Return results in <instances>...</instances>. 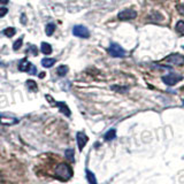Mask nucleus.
<instances>
[{
    "label": "nucleus",
    "instance_id": "nucleus-1",
    "mask_svg": "<svg viewBox=\"0 0 184 184\" xmlns=\"http://www.w3.org/2000/svg\"><path fill=\"white\" fill-rule=\"evenodd\" d=\"M55 176L61 181H68L72 176V169L68 163H60L55 168Z\"/></svg>",
    "mask_w": 184,
    "mask_h": 184
},
{
    "label": "nucleus",
    "instance_id": "nucleus-2",
    "mask_svg": "<svg viewBox=\"0 0 184 184\" xmlns=\"http://www.w3.org/2000/svg\"><path fill=\"white\" fill-rule=\"evenodd\" d=\"M163 62L171 64V66H182L184 64V56L178 53H174V54H170L167 58H165Z\"/></svg>",
    "mask_w": 184,
    "mask_h": 184
},
{
    "label": "nucleus",
    "instance_id": "nucleus-3",
    "mask_svg": "<svg viewBox=\"0 0 184 184\" xmlns=\"http://www.w3.org/2000/svg\"><path fill=\"white\" fill-rule=\"evenodd\" d=\"M107 52L113 58H123V56L126 55V51L121 47L119 44H116V43H112L109 45L108 50H107Z\"/></svg>",
    "mask_w": 184,
    "mask_h": 184
},
{
    "label": "nucleus",
    "instance_id": "nucleus-4",
    "mask_svg": "<svg viewBox=\"0 0 184 184\" xmlns=\"http://www.w3.org/2000/svg\"><path fill=\"white\" fill-rule=\"evenodd\" d=\"M162 81H163L165 84H167L169 86H173V85H175L176 83H178L180 81H182V76L178 75V74H175V72H170L168 75L163 76V77H162Z\"/></svg>",
    "mask_w": 184,
    "mask_h": 184
},
{
    "label": "nucleus",
    "instance_id": "nucleus-5",
    "mask_svg": "<svg viewBox=\"0 0 184 184\" xmlns=\"http://www.w3.org/2000/svg\"><path fill=\"white\" fill-rule=\"evenodd\" d=\"M72 33L76 37H81V38H89L90 37V31L88 28H85L84 25H75L72 28Z\"/></svg>",
    "mask_w": 184,
    "mask_h": 184
},
{
    "label": "nucleus",
    "instance_id": "nucleus-6",
    "mask_svg": "<svg viewBox=\"0 0 184 184\" xmlns=\"http://www.w3.org/2000/svg\"><path fill=\"white\" fill-rule=\"evenodd\" d=\"M137 16V12L132 8H128V9H124L119 13L117 17L122 20V21H128V20H132Z\"/></svg>",
    "mask_w": 184,
    "mask_h": 184
},
{
    "label": "nucleus",
    "instance_id": "nucleus-7",
    "mask_svg": "<svg viewBox=\"0 0 184 184\" xmlns=\"http://www.w3.org/2000/svg\"><path fill=\"white\" fill-rule=\"evenodd\" d=\"M76 140H77V146H78V150L80 151H82L83 149H84V146L86 145V143H88L89 138L88 136L84 134V132H77L76 134Z\"/></svg>",
    "mask_w": 184,
    "mask_h": 184
},
{
    "label": "nucleus",
    "instance_id": "nucleus-8",
    "mask_svg": "<svg viewBox=\"0 0 184 184\" xmlns=\"http://www.w3.org/2000/svg\"><path fill=\"white\" fill-rule=\"evenodd\" d=\"M30 67H31V64H30L25 58L22 59V60L18 62V70H20V72H29Z\"/></svg>",
    "mask_w": 184,
    "mask_h": 184
},
{
    "label": "nucleus",
    "instance_id": "nucleus-9",
    "mask_svg": "<svg viewBox=\"0 0 184 184\" xmlns=\"http://www.w3.org/2000/svg\"><path fill=\"white\" fill-rule=\"evenodd\" d=\"M18 122L17 119L15 117H7V116H0V123L5 124V126H13Z\"/></svg>",
    "mask_w": 184,
    "mask_h": 184
},
{
    "label": "nucleus",
    "instance_id": "nucleus-10",
    "mask_svg": "<svg viewBox=\"0 0 184 184\" xmlns=\"http://www.w3.org/2000/svg\"><path fill=\"white\" fill-rule=\"evenodd\" d=\"M56 107H58V108L60 109V112L64 113L66 116H70V115H72V112H70L69 107H68L67 105L64 104V103H61V101L56 103Z\"/></svg>",
    "mask_w": 184,
    "mask_h": 184
},
{
    "label": "nucleus",
    "instance_id": "nucleus-11",
    "mask_svg": "<svg viewBox=\"0 0 184 184\" xmlns=\"http://www.w3.org/2000/svg\"><path fill=\"white\" fill-rule=\"evenodd\" d=\"M40 51H41L44 54H51V53H52V46H51L50 44H47V43L43 41L41 45H40Z\"/></svg>",
    "mask_w": 184,
    "mask_h": 184
},
{
    "label": "nucleus",
    "instance_id": "nucleus-12",
    "mask_svg": "<svg viewBox=\"0 0 184 184\" xmlns=\"http://www.w3.org/2000/svg\"><path fill=\"white\" fill-rule=\"evenodd\" d=\"M41 64L45 67V68H51L55 64V59H50V58H45L41 60Z\"/></svg>",
    "mask_w": 184,
    "mask_h": 184
},
{
    "label": "nucleus",
    "instance_id": "nucleus-13",
    "mask_svg": "<svg viewBox=\"0 0 184 184\" xmlns=\"http://www.w3.org/2000/svg\"><path fill=\"white\" fill-rule=\"evenodd\" d=\"M116 137V130L115 129H111L105 134V140H113Z\"/></svg>",
    "mask_w": 184,
    "mask_h": 184
},
{
    "label": "nucleus",
    "instance_id": "nucleus-14",
    "mask_svg": "<svg viewBox=\"0 0 184 184\" xmlns=\"http://www.w3.org/2000/svg\"><path fill=\"white\" fill-rule=\"evenodd\" d=\"M175 30L178 35H181V36H184V21H178L176 24V27H175Z\"/></svg>",
    "mask_w": 184,
    "mask_h": 184
},
{
    "label": "nucleus",
    "instance_id": "nucleus-15",
    "mask_svg": "<svg viewBox=\"0 0 184 184\" xmlns=\"http://www.w3.org/2000/svg\"><path fill=\"white\" fill-rule=\"evenodd\" d=\"M67 72H68V67H67V66H60V67L56 69V74H58L59 76H61V77L66 76Z\"/></svg>",
    "mask_w": 184,
    "mask_h": 184
},
{
    "label": "nucleus",
    "instance_id": "nucleus-16",
    "mask_svg": "<svg viewBox=\"0 0 184 184\" xmlns=\"http://www.w3.org/2000/svg\"><path fill=\"white\" fill-rule=\"evenodd\" d=\"M86 178H88V181L90 184H97V178L92 171L86 170Z\"/></svg>",
    "mask_w": 184,
    "mask_h": 184
},
{
    "label": "nucleus",
    "instance_id": "nucleus-17",
    "mask_svg": "<svg viewBox=\"0 0 184 184\" xmlns=\"http://www.w3.org/2000/svg\"><path fill=\"white\" fill-rule=\"evenodd\" d=\"M27 86L29 88V90H31L32 92H37V89H38V86H37V84H36V82L32 80H29L27 81Z\"/></svg>",
    "mask_w": 184,
    "mask_h": 184
},
{
    "label": "nucleus",
    "instance_id": "nucleus-18",
    "mask_svg": "<svg viewBox=\"0 0 184 184\" xmlns=\"http://www.w3.org/2000/svg\"><path fill=\"white\" fill-rule=\"evenodd\" d=\"M45 31H46V35H47V36H52V35L54 33V31H55V24L48 23L47 25H46Z\"/></svg>",
    "mask_w": 184,
    "mask_h": 184
},
{
    "label": "nucleus",
    "instance_id": "nucleus-19",
    "mask_svg": "<svg viewBox=\"0 0 184 184\" xmlns=\"http://www.w3.org/2000/svg\"><path fill=\"white\" fill-rule=\"evenodd\" d=\"M4 33H5L6 37H9V38H10V37H13L16 33V30H15V28L9 27V28H6V29L4 30Z\"/></svg>",
    "mask_w": 184,
    "mask_h": 184
},
{
    "label": "nucleus",
    "instance_id": "nucleus-20",
    "mask_svg": "<svg viewBox=\"0 0 184 184\" xmlns=\"http://www.w3.org/2000/svg\"><path fill=\"white\" fill-rule=\"evenodd\" d=\"M64 155H66V158H67L68 160H70L72 162L75 161V159H74V150H72V149H68V150H66Z\"/></svg>",
    "mask_w": 184,
    "mask_h": 184
},
{
    "label": "nucleus",
    "instance_id": "nucleus-21",
    "mask_svg": "<svg viewBox=\"0 0 184 184\" xmlns=\"http://www.w3.org/2000/svg\"><path fill=\"white\" fill-rule=\"evenodd\" d=\"M21 46H22V38H20V39L16 40L15 43H14V45H13V48H14L15 51H17Z\"/></svg>",
    "mask_w": 184,
    "mask_h": 184
},
{
    "label": "nucleus",
    "instance_id": "nucleus-22",
    "mask_svg": "<svg viewBox=\"0 0 184 184\" xmlns=\"http://www.w3.org/2000/svg\"><path fill=\"white\" fill-rule=\"evenodd\" d=\"M177 12H178L181 15L184 16V4H181V5L177 6Z\"/></svg>",
    "mask_w": 184,
    "mask_h": 184
},
{
    "label": "nucleus",
    "instance_id": "nucleus-23",
    "mask_svg": "<svg viewBox=\"0 0 184 184\" xmlns=\"http://www.w3.org/2000/svg\"><path fill=\"white\" fill-rule=\"evenodd\" d=\"M8 13V9L6 7H1L0 8V17H2V16H5L6 14Z\"/></svg>",
    "mask_w": 184,
    "mask_h": 184
},
{
    "label": "nucleus",
    "instance_id": "nucleus-24",
    "mask_svg": "<svg viewBox=\"0 0 184 184\" xmlns=\"http://www.w3.org/2000/svg\"><path fill=\"white\" fill-rule=\"evenodd\" d=\"M30 51H31L32 54H33V55H35V56H36V55H37V54H38V53H37V52H38V51H37V47H36V46H33V45L29 47V52H30Z\"/></svg>",
    "mask_w": 184,
    "mask_h": 184
},
{
    "label": "nucleus",
    "instance_id": "nucleus-25",
    "mask_svg": "<svg viewBox=\"0 0 184 184\" xmlns=\"http://www.w3.org/2000/svg\"><path fill=\"white\" fill-rule=\"evenodd\" d=\"M29 72H30L31 75H35V74H36V67L31 64V67H30V69H29Z\"/></svg>",
    "mask_w": 184,
    "mask_h": 184
},
{
    "label": "nucleus",
    "instance_id": "nucleus-26",
    "mask_svg": "<svg viewBox=\"0 0 184 184\" xmlns=\"http://www.w3.org/2000/svg\"><path fill=\"white\" fill-rule=\"evenodd\" d=\"M25 22H27V18H25V15H22V23L23 24H25Z\"/></svg>",
    "mask_w": 184,
    "mask_h": 184
},
{
    "label": "nucleus",
    "instance_id": "nucleus-27",
    "mask_svg": "<svg viewBox=\"0 0 184 184\" xmlns=\"http://www.w3.org/2000/svg\"><path fill=\"white\" fill-rule=\"evenodd\" d=\"M8 1H9V0H0V2H1L2 5H6V4H8Z\"/></svg>",
    "mask_w": 184,
    "mask_h": 184
},
{
    "label": "nucleus",
    "instance_id": "nucleus-28",
    "mask_svg": "<svg viewBox=\"0 0 184 184\" xmlns=\"http://www.w3.org/2000/svg\"><path fill=\"white\" fill-rule=\"evenodd\" d=\"M44 76H45V72H41V74H40V75H39V77H40V78H43Z\"/></svg>",
    "mask_w": 184,
    "mask_h": 184
},
{
    "label": "nucleus",
    "instance_id": "nucleus-29",
    "mask_svg": "<svg viewBox=\"0 0 184 184\" xmlns=\"http://www.w3.org/2000/svg\"><path fill=\"white\" fill-rule=\"evenodd\" d=\"M183 106H184V100H183Z\"/></svg>",
    "mask_w": 184,
    "mask_h": 184
}]
</instances>
